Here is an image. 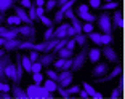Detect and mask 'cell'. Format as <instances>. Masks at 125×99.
Instances as JSON below:
<instances>
[{"instance_id":"42","label":"cell","mask_w":125,"mask_h":99,"mask_svg":"<svg viewBox=\"0 0 125 99\" xmlns=\"http://www.w3.org/2000/svg\"><path fill=\"white\" fill-rule=\"evenodd\" d=\"M88 5L92 8H98L99 5H101V0H88Z\"/></svg>"},{"instance_id":"48","label":"cell","mask_w":125,"mask_h":99,"mask_svg":"<svg viewBox=\"0 0 125 99\" xmlns=\"http://www.w3.org/2000/svg\"><path fill=\"white\" fill-rule=\"evenodd\" d=\"M79 13H83V11H88V5H79Z\"/></svg>"},{"instance_id":"31","label":"cell","mask_w":125,"mask_h":99,"mask_svg":"<svg viewBox=\"0 0 125 99\" xmlns=\"http://www.w3.org/2000/svg\"><path fill=\"white\" fill-rule=\"evenodd\" d=\"M7 21H8V24H10V26H13V24H15V26H19V24L22 22V21H21V19H19L16 15H15V16H10V18H8Z\"/></svg>"},{"instance_id":"5","label":"cell","mask_w":125,"mask_h":99,"mask_svg":"<svg viewBox=\"0 0 125 99\" xmlns=\"http://www.w3.org/2000/svg\"><path fill=\"white\" fill-rule=\"evenodd\" d=\"M101 54H104V58L109 61V63H112V64H119V54H117V51H115L112 46H109V45H106V46L103 48V51H101Z\"/></svg>"},{"instance_id":"17","label":"cell","mask_w":125,"mask_h":99,"mask_svg":"<svg viewBox=\"0 0 125 99\" xmlns=\"http://www.w3.org/2000/svg\"><path fill=\"white\" fill-rule=\"evenodd\" d=\"M16 3V0H0V13L5 15L10 8H13Z\"/></svg>"},{"instance_id":"35","label":"cell","mask_w":125,"mask_h":99,"mask_svg":"<svg viewBox=\"0 0 125 99\" xmlns=\"http://www.w3.org/2000/svg\"><path fill=\"white\" fill-rule=\"evenodd\" d=\"M29 59H31V63H35L37 58H39V51H35V50H29Z\"/></svg>"},{"instance_id":"12","label":"cell","mask_w":125,"mask_h":99,"mask_svg":"<svg viewBox=\"0 0 125 99\" xmlns=\"http://www.w3.org/2000/svg\"><path fill=\"white\" fill-rule=\"evenodd\" d=\"M13 8H15V13H16V16H18V18L21 19V21L24 22V24H29V26H32V24H34V22L31 21V18L27 16V13L24 11V8H22V7H16V5H15Z\"/></svg>"},{"instance_id":"34","label":"cell","mask_w":125,"mask_h":99,"mask_svg":"<svg viewBox=\"0 0 125 99\" xmlns=\"http://www.w3.org/2000/svg\"><path fill=\"white\" fill-rule=\"evenodd\" d=\"M56 91H58L59 94L62 96V98H69V93H67V90H66V88H62L61 85H56Z\"/></svg>"},{"instance_id":"41","label":"cell","mask_w":125,"mask_h":99,"mask_svg":"<svg viewBox=\"0 0 125 99\" xmlns=\"http://www.w3.org/2000/svg\"><path fill=\"white\" fill-rule=\"evenodd\" d=\"M43 48H45V40L42 42V43H34L32 50H35V51H43Z\"/></svg>"},{"instance_id":"30","label":"cell","mask_w":125,"mask_h":99,"mask_svg":"<svg viewBox=\"0 0 125 99\" xmlns=\"http://www.w3.org/2000/svg\"><path fill=\"white\" fill-rule=\"evenodd\" d=\"M45 13H50V11H53V8H56V0H48V2H45Z\"/></svg>"},{"instance_id":"45","label":"cell","mask_w":125,"mask_h":99,"mask_svg":"<svg viewBox=\"0 0 125 99\" xmlns=\"http://www.w3.org/2000/svg\"><path fill=\"white\" fill-rule=\"evenodd\" d=\"M43 13H45V8H43V7H37V8H35V15H37V19H39V16H40V15H43Z\"/></svg>"},{"instance_id":"6","label":"cell","mask_w":125,"mask_h":99,"mask_svg":"<svg viewBox=\"0 0 125 99\" xmlns=\"http://www.w3.org/2000/svg\"><path fill=\"white\" fill-rule=\"evenodd\" d=\"M120 27H122V13H120V10L115 8V11L112 13V16H111V29L114 32V30L120 29Z\"/></svg>"},{"instance_id":"11","label":"cell","mask_w":125,"mask_h":99,"mask_svg":"<svg viewBox=\"0 0 125 99\" xmlns=\"http://www.w3.org/2000/svg\"><path fill=\"white\" fill-rule=\"evenodd\" d=\"M10 63H11V58L5 53V54L0 58V81L8 80V78L5 77V67H7V64H10Z\"/></svg>"},{"instance_id":"23","label":"cell","mask_w":125,"mask_h":99,"mask_svg":"<svg viewBox=\"0 0 125 99\" xmlns=\"http://www.w3.org/2000/svg\"><path fill=\"white\" fill-rule=\"evenodd\" d=\"M112 42H114L112 34H101V37H99V43L101 45H111Z\"/></svg>"},{"instance_id":"54","label":"cell","mask_w":125,"mask_h":99,"mask_svg":"<svg viewBox=\"0 0 125 99\" xmlns=\"http://www.w3.org/2000/svg\"><path fill=\"white\" fill-rule=\"evenodd\" d=\"M16 2H18V0H16Z\"/></svg>"},{"instance_id":"46","label":"cell","mask_w":125,"mask_h":99,"mask_svg":"<svg viewBox=\"0 0 125 99\" xmlns=\"http://www.w3.org/2000/svg\"><path fill=\"white\" fill-rule=\"evenodd\" d=\"M31 5H32V2H31V0H21V7L22 8H29Z\"/></svg>"},{"instance_id":"38","label":"cell","mask_w":125,"mask_h":99,"mask_svg":"<svg viewBox=\"0 0 125 99\" xmlns=\"http://www.w3.org/2000/svg\"><path fill=\"white\" fill-rule=\"evenodd\" d=\"M82 30H85L87 34L93 32V22H85L83 26H82Z\"/></svg>"},{"instance_id":"4","label":"cell","mask_w":125,"mask_h":99,"mask_svg":"<svg viewBox=\"0 0 125 99\" xmlns=\"http://www.w3.org/2000/svg\"><path fill=\"white\" fill-rule=\"evenodd\" d=\"M72 78H74V72L72 70H61V73H58V85H61L62 88H67L71 86L72 83Z\"/></svg>"},{"instance_id":"22","label":"cell","mask_w":125,"mask_h":99,"mask_svg":"<svg viewBox=\"0 0 125 99\" xmlns=\"http://www.w3.org/2000/svg\"><path fill=\"white\" fill-rule=\"evenodd\" d=\"M77 18H82L85 22H95L96 21V16L95 15H90L88 11H83V13H79Z\"/></svg>"},{"instance_id":"20","label":"cell","mask_w":125,"mask_h":99,"mask_svg":"<svg viewBox=\"0 0 125 99\" xmlns=\"http://www.w3.org/2000/svg\"><path fill=\"white\" fill-rule=\"evenodd\" d=\"M56 54L59 56V58H62V59H67V58H74V50H69V48H61Z\"/></svg>"},{"instance_id":"27","label":"cell","mask_w":125,"mask_h":99,"mask_svg":"<svg viewBox=\"0 0 125 99\" xmlns=\"http://www.w3.org/2000/svg\"><path fill=\"white\" fill-rule=\"evenodd\" d=\"M39 19H40V22L43 24V26H47V27H50V26H55V22H53V19H50L48 16H45V15H40V16H39Z\"/></svg>"},{"instance_id":"37","label":"cell","mask_w":125,"mask_h":99,"mask_svg":"<svg viewBox=\"0 0 125 99\" xmlns=\"http://www.w3.org/2000/svg\"><path fill=\"white\" fill-rule=\"evenodd\" d=\"M122 86H117V88H114L112 90V94H111V98L112 99H117V98H120V94H122Z\"/></svg>"},{"instance_id":"14","label":"cell","mask_w":125,"mask_h":99,"mask_svg":"<svg viewBox=\"0 0 125 99\" xmlns=\"http://www.w3.org/2000/svg\"><path fill=\"white\" fill-rule=\"evenodd\" d=\"M99 56H101V50H98V48H92V50H88V56H87V59H88L92 64H96L99 61Z\"/></svg>"},{"instance_id":"33","label":"cell","mask_w":125,"mask_h":99,"mask_svg":"<svg viewBox=\"0 0 125 99\" xmlns=\"http://www.w3.org/2000/svg\"><path fill=\"white\" fill-rule=\"evenodd\" d=\"M32 78H34V83H35V85H40V81L43 80V75H42L40 72H34Z\"/></svg>"},{"instance_id":"16","label":"cell","mask_w":125,"mask_h":99,"mask_svg":"<svg viewBox=\"0 0 125 99\" xmlns=\"http://www.w3.org/2000/svg\"><path fill=\"white\" fill-rule=\"evenodd\" d=\"M10 91L13 93V96H15V98H18V99H26V98H27L26 91H24V90H22L19 85H13Z\"/></svg>"},{"instance_id":"15","label":"cell","mask_w":125,"mask_h":99,"mask_svg":"<svg viewBox=\"0 0 125 99\" xmlns=\"http://www.w3.org/2000/svg\"><path fill=\"white\" fill-rule=\"evenodd\" d=\"M82 86H83V90H85V91L88 93V96H90V98H93V99H101V94H99V93L96 91V90L93 88V86H92L90 83L83 81V83H82Z\"/></svg>"},{"instance_id":"3","label":"cell","mask_w":125,"mask_h":99,"mask_svg":"<svg viewBox=\"0 0 125 99\" xmlns=\"http://www.w3.org/2000/svg\"><path fill=\"white\" fill-rule=\"evenodd\" d=\"M19 34L22 35V40H29L32 43H35V34H37V29L35 26H29V24H24V26H19L18 27Z\"/></svg>"},{"instance_id":"7","label":"cell","mask_w":125,"mask_h":99,"mask_svg":"<svg viewBox=\"0 0 125 99\" xmlns=\"http://www.w3.org/2000/svg\"><path fill=\"white\" fill-rule=\"evenodd\" d=\"M120 73H122V67H120V66H115L114 69H112L109 73H107V75H103V77L96 78V81H98V83H103V81H109V80H112V78L119 77Z\"/></svg>"},{"instance_id":"44","label":"cell","mask_w":125,"mask_h":99,"mask_svg":"<svg viewBox=\"0 0 125 99\" xmlns=\"http://www.w3.org/2000/svg\"><path fill=\"white\" fill-rule=\"evenodd\" d=\"M66 90H67V93H69V96H71V94L79 93V90H80V88H79V86H71V88H66Z\"/></svg>"},{"instance_id":"2","label":"cell","mask_w":125,"mask_h":99,"mask_svg":"<svg viewBox=\"0 0 125 99\" xmlns=\"http://www.w3.org/2000/svg\"><path fill=\"white\" fill-rule=\"evenodd\" d=\"M96 24L101 29V34H112V29H111V15L109 13H101V15L96 18Z\"/></svg>"},{"instance_id":"51","label":"cell","mask_w":125,"mask_h":99,"mask_svg":"<svg viewBox=\"0 0 125 99\" xmlns=\"http://www.w3.org/2000/svg\"><path fill=\"white\" fill-rule=\"evenodd\" d=\"M66 2H67V0H56V7H62Z\"/></svg>"},{"instance_id":"10","label":"cell","mask_w":125,"mask_h":99,"mask_svg":"<svg viewBox=\"0 0 125 99\" xmlns=\"http://www.w3.org/2000/svg\"><path fill=\"white\" fill-rule=\"evenodd\" d=\"M21 38H18V37H15V38H10V40H7L3 43V50L7 53H10V51H13V50H18V46H19V43H21Z\"/></svg>"},{"instance_id":"50","label":"cell","mask_w":125,"mask_h":99,"mask_svg":"<svg viewBox=\"0 0 125 99\" xmlns=\"http://www.w3.org/2000/svg\"><path fill=\"white\" fill-rule=\"evenodd\" d=\"M34 5H35V7H43L45 0H35V3H34Z\"/></svg>"},{"instance_id":"29","label":"cell","mask_w":125,"mask_h":99,"mask_svg":"<svg viewBox=\"0 0 125 99\" xmlns=\"http://www.w3.org/2000/svg\"><path fill=\"white\" fill-rule=\"evenodd\" d=\"M35 8H37V7H35V5H34V3L31 5L29 8H27V10H29V15H27V16H29V18H31V21H32V22H35V21H37V15H35Z\"/></svg>"},{"instance_id":"8","label":"cell","mask_w":125,"mask_h":99,"mask_svg":"<svg viewBox=\"0 0 125 99\" xmlns=\"http://www.w3.org/2000/svg\"><path fill=\"white\" fill-rule=\"evenodd\" d=\"M37 61L42 64V67H50L55 61V53H45V54H39Z\"/></svg>"},{"instance_id":"9","label":"cell","mask_w":125,"mask_h":99,"mask_svg":"<svg viewBox=\"0 0 125 99\" xmlns=\"http://www.w3.org/2000/svg\"><path fill=\"white\" fill-rule=\"evenodd\" d=\"M107 70H109V66H107L106 63H96L95 69H93V77H95V78L103 77V75L107 73Z\"/></svg>"},{"instance_id":"47","label":"cell","mask_w":125,"mask_h":99,"mask_svg":"<svg viewBox=\"0 0 125 99\" xmlns=\"http://www.w3.org/2000/svg\"><path fill=\"white\" fill-rule=\"evenodd\" d=\"M79 96H80V98H83V99L90 98V96H88V93L85 91V90H79Z\"/></svg>"},{"instance_id":"26","label":"cell","mask_w":125,"mask_h":99,"mask_svg":"<svg viewBox=\"0 0 125 99\" xmlns=\"http://www.w3.org/2000/svg\"><path fill=\"white\" fill-rule=\"evenodd\" d=\"M98 8H101L103 11H107V10H115L117 8V2H107L104 5H99Z\"/></svg>"},{"instance_id":"13","label":"cell","mask_w":125,"mask_h":99,"mask_svg":"<svg viewBox=\"0 0 125 99\" xmlns=\"http://www.w3.org/2000/svg\"><path fill=\"white\" fill-rule=\"evenodd\" d=\"M67 26H69V22H59V27L53 30V35L52 37H55V38H62V37H67L66 35Z\"/></svg>"},{"instance_id":"40","label":"cell","mask_w":125,"mask_h":99,"mask_svg":"<svg viewBox=\"0 0 125 99\" xmlns=\"http://www.w3.org/2000/svg\"><path fill=\"white\" fill-rule=\"evenodd\" d=\"M66 48H69V50H74V48H75V40H74L72 37H71V38H67V42H66Z\"/></svg>"},{"instance_id":"39","label":"cell","mask_w":125,"mask_h":99,"mask_svg":"<svg viewBox=\"0 0 125 99\" xmlns=\"http://www.w3.org/2000/svg\"><path fill=\"white\" fill-rule=\"evenodd\" d=\"M40 69H42V64L39 63V61H35V63H32V69H31V73H34V72H40Z\"/></svg>"},{"instance_id":"28","label":"cell","mask_w":125,"mask_h":99,"mask_svg":"<svg viewBox=\"0 0 125 99\" xmlns=\"http://www.w3.org/2000/svg\"><path fill=\"white\" fill-rule=\"evenodd\" d=\"M99 37H101V34H98V32H90L88 35H87V38H90L92 42H95L96 45H101V43H99Z\"/></svg>"},{"instance_id":"25","label":"cell","mask_w":125,"mask_h":99,"mask_svg":"<svg viewBox=\"0 0 125 99\" xmlns=\"http://www.w3.org/2000/svg\"><path fill=\"white\" fill-rule=\"evenodd\" d=\"M72 38L75 40V43H79L80 46H82V45H85V42H87V35H85V34H82V32L80 34H75Z\"/></svg>"},{"instance_id":"49","label":"cell","mask_w":125,"mask_h":99,"mask_svg":"<svg viewBox=\"0 0 125 99\" xmlns=\"http://www.w3.org/2000/svg\"><path fill=\"white\" fill-rule=\"evenodd\" d=\"M0 98H3V99H10L11 96L8 94V93H5V91H0Z\"/></svg>"},{"instance_id":"1","label":"cell","mask_w":125,"mask_h":99,"mask_svg":"<svg viewBox=\"0 0 125 99\" xmlns=\"http://www.w3.org/2000/svg\"><path fill=\"white\" fill-rule=\"evenodd\" d=\"M88 50H90V46H88L87 43H85V45H82V50L79 51V54H77V56L74 54V58H72V66H71L72 72H79V70H80L82 67H83V64L87 63Z\"/></svg>"},{"instance_id":"52","label":"cell","mask_w":125,"mask_h":99,"mask_svg":"<svg viewBox=\"0 0 125 99\" xmlns=\"http://www.w3.org/2000/svg\"><path fill=\"white\" fill-rule=\"evenodd\" d=\"M5 42H7V38H3V37H0V48L3 46V43H5Z\"/></svg>"},{"instance_id":"32","label":"cell","mask_w":125,"mask_h":99,"mask_svg":"<svg viewBox=\"0 0 125 99\" xmlns=\"http://www.w3.org/2000/svg\"><path fill=\"white\" fill-rule=\"evenodd\" d=\"M47 77L52 78L53 81H56V83H58V73H56L53 69H47Z\"/></svg>"},{"instance_id":"43","label":"cell","mask_w":125,"mask_h":99,"mask_svg":"<svg viewBox=\"0 0 125 99\" xmlns=\"http://www.w3.org/2000/svg\"><path fill=\"white\" fill-rule=\"evenodd\" d=\"M10 90H11V88L8 86L7 83H3V81H0V91H5V93H8Z\"/></svg>"},{"instance_id":"36","label":"cell","mask_w":125,"mask_h":99,"mask_svg":"<svg viewBox=\"0 0 125 99\" xmlns=\"http://www.w3.org/2000/svg\"><path fill=\"white\" fill-rule=\"evenodd\" d=\"M53 30H55V26H50L47 30H45V34H43V40H48V38L53 35Z\"/></svg>"},{"instance_id":"21","label":"cell","mask_w":125,"mask_h":99,"mask_svg":"<svg viewBox=\"0 0 125 99\" xmlns=\"http://www.w3.org/2000/svg\"><path fill=\"white\" fill-rule=\"evenodd\" d=\"M26 94H27V98H37V91H39V85H31V86H27L26 90Z\"/></svg>"},{"instance_id":"18","label":"cell","mask_w":125,"mask_h":99,"mask_svg":"<svg viewBox=\"0 0 125 99\" xmlns=\"http://www.w3.org/2000/svg\"><path fill=\"white\" fill-rule=\"evenodd\" d=\"M5 77L8 78V80H13V78H16V66L13 63L7 64V67H5Z\"/></svg>"},{"instance_id":"53","label":"cell","mask_w":125,"mask_h":99,"mask_svg":"<svg viewBox=\"0 0 125 99\" xmlns=\"http://www.w3.org/2000/svg\"><path fill=\"white\" fill-rule=\"evenodd\" d=\"M2 22H3V15L0 13V24H2Z\"/></svg>"},{"instance_id":"19","label":"cell","mask_w":125,"mask_h":99,"mask_svg":"<svg viewBox=\"0 0 125 99\" xmlns=\"http://www.w3.org/2000/svg\"><path fill=\"white\" fill-rule=\"evenodd\" d=\"M21 64H22V69L24 72L31 73V69H32V63H31V59L27 54H21Z\"/></svg>"},{"instance_id":"24","label":"cell","mask_w":125,"mask_h":99,"mask_svg":"<svg viewBox=\"0 0 125 99\" xmlns=\"http://www.w3.org/2000/svg\"><path fill=\"white\" fill-rule=\"evenodd\" d=\"M56 85H58L56 81H53L52 78H48V80H45V85H43V86H45V88H47L50 93H53V91H56Z\"/></svg>"}]
</instances>
